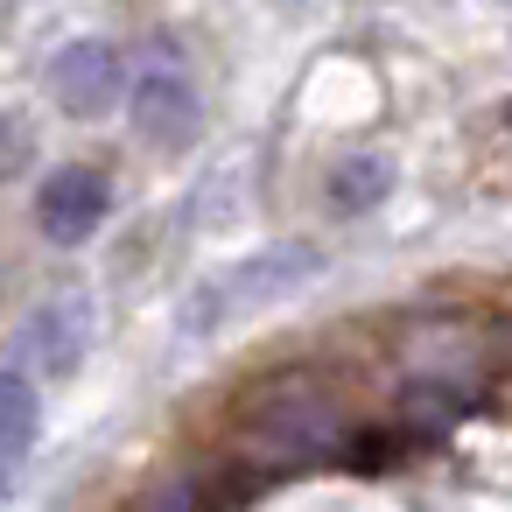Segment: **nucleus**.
<instances>
[{"mask_svg":"<svg viewBox=\"0 0 512 512\" xmlns=\"http://www.w3.org/2000/svg\"><path fill=\"white\" fill-rule=\"evenodd\" d=\"M106 211H113V190H106L99 169H57V176L36 190V225H43V239H57V246H85V239L106 225Z\"/></svg>","mask_w":512,"mask_h":512,"instance_id":"5","label":"nucleus"},{"mask_svg":"<svg viewBox=\"0 0 512 512\" xmlns=\"http://www.w3.org/2000/svg\"><path fill=\"white\" fill-rule=\"evenodd\" d=\"M85 351H92V302H85V295H57L50 309L29 316L15 365H22V372H43V379H71V372L85 365Z\"/></svg>","mask_w":512,"mask_h":512,"instance_id":"4","label":"nucleus"},{"mask_svg":"<svg viewBox=\"0 0 512 512\" xmlns=\"http://www.w3.org/2000/svg\"><path fill=\"white\" fill-rule=\"evenodd\" d=\"M120 85H127V57H120L113 43H99V36L64 43V50L50 57V99H57L71 120L113 113V106H120Z\"/></svg>","mask_w":512,"mask_h":512,"instance_id":"3","label":"nucleus"},{"mask_svg":"<svg viewBox=\"0 0 512 512\" xmlns=\"http://www.w3.org/2000/svg\"><path fill=\"white\" fill-rule=\"evenodd\" d=\"M127 120H134V134L148 141V148H190L197 141V127H204V99H197V78H190V64H183V50L176 43H148L134 64H127Z\"/></svg>","mask_w":512,"mask_h":512,"instance_id":"1","label":"nucleus"},{"mask_svg":"<svg viewBox=\"0 0 512 512\" xmlns=\"http://www.w3.org/2000/svg\"><path fill=\"white\" fill-rule=\"evenodd\" d=\"M36 435H43V393H36V379L22 365H0V498L15 491Z\"/></svg>","mask_w":512,"mask_h":512,"instance_id":"6","label":"nucleus"},{"mask_svg":"<svg viewBox=\"0 0 512 512\" xmlns=\"http://www.w3.org/2000/svg\"><path fill=\"white\" fill-rule=\"evenodd\" d=\"M22 148H29V141H22V127H15L8 113H0V176H8V169L22 162Z\"/></svg>","mask_w":512,"mask_h":512,"instance_id":"8","label":"nucleus"},{"mask_svg":"<svg viewBox=\"0 0 512 512\" xmlns=\"http://www.w3.org/2000/svg\"><path fill=\"white\" fill-rule=\"evenodd\" d=\"M386 183H393V169H386L379 155H351V162H337V176H330V204H337V211H372V204L386 197Z\"/></svg>","mask_w":512,"mask_h":512,"instance_id":"7","label":"nucleus"},{"mask_svg":"<svg viewBox=\"0 0 512 512\" xmlns=\"http://www.w3.org/2000/svg\"><path fill=\"white\" fill-rule=\"evenodd\" d=\"M323 260L309 253V246H274V253H253V260H239L232 274H211L197 295H190V309H183V337H204V330H218L225 316H246V309H260V302H274V295H288L295 281H309Z\"/></svg>","mask_w":512,"mask_h":512,"instance_id":"2","label":"nucleus"}]
</instances>
